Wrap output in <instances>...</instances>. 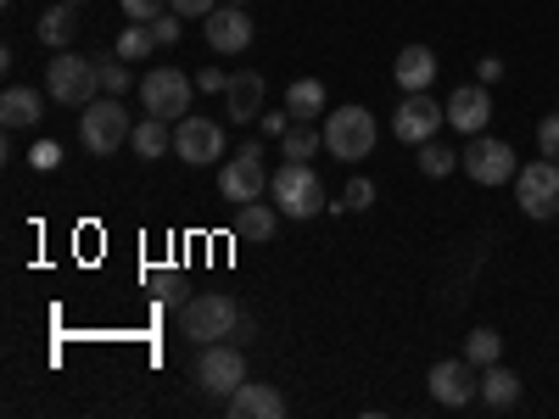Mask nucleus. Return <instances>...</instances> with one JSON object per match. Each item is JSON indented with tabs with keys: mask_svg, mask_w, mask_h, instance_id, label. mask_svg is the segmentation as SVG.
Here are the masks:
<instances>
[{
	"mask_svg": "<svg viewBox=\"0 0 559 419\" xmlns=\"http://www.w3.org/2000/svg\"><path fill=\"white\" fill-rule=\"evenodd\" d=\"M236 324H241V308H236V297H224V291H202V297H191L179 308V331L191 336L197 347L229 342V336H236Z\"/></svg>",
	"mask_w": 559,
	"mask_h": 419,
	"instance_id": "nucleus-1",
	"label": "nucleus"
},
{
	"mask_svg": "<svg viewBox=\"0 0 559 419\" xmlns=\"http://www.w3.org/2000/svg\"><path fill=\"white\" fill-rule=\"evenodd\" d=\"M376 112L369 107H331V118H324V152L342 157V163H364L369 152H376Z\"/></svg>",
	"mask_w": 559,
	"mask_h": 419,
	"instance_id": "nucleus-2",
	"label": "nucleus"
},
{
	"mask_svg": "<svg viewBox=\"0 0 559 419\" xmlns=\"http://www.w3.org/2000/svg\"><path fill=\"white\" fill-rule=\"evenodd\" d=\"M102 89V73H96V57H73V51H57V62L45 68V96L57 107H90Z\"/></svg>",
	"mask_w": 559,
	"mask_h": 419,
	"instance_id": "nucleus-3",
	"label": "nucleus"
},
{
	"mask_svg": "<svg viewBox=\"0 0 559 419\" xmlns=\"http://www.w3.org/2000/svg\"><path fill=\"white\" fill-rule=\"evenodd\" d=\"M191 375H197V392H202V397H218V403H224L229 392L247 386V352H241L236 342H207Z\"/></svg>",
	"mask_w": 559,
	"mask_h": 419,
	"instance_id": "nucleus-4",
	"label": "nucleus"
},
{
	"mask_svg": "<svg viewBox=\"0 0 559 419\" xmlns=\"http://www.w3.org/2000/svg\"><path fill=\"white\" fill-rule=\"evenodd\" d=\"M129 134H134V123H129V112H123V96L90 101V107L79 112V140H84V152H96V157L123 152Z\"/></svg>",
	"mask_w": 559,
	"mask_h": 419,
	"instance_id": "nucleus-5",
	"label": "nucleus"
},
{
	"mask_svg": "<svg viewBox=\"0 0 559 419\" xmlns=\"http://www.w3.org/2000/svg\"><path fill=\"white\" fill-rule=\"evenodd\" d=\"M269 191H274V207L286 213V218H313L324 213L331 202H324V184L308 163H286L280 173H269Z\"/></svg>",
	"mask_w": 559,
	"mask_h": 419,
	"instance_id": "nucleus-6",
	"label": "nucleus"
},
{
	"mask_svg": "<svg viewBox=\"0 0 559 419\" xmlns=\"http://www.w3.org/2000/svg\"><path fill=\"white\" fill-rule=\"evenodd\" d=\"M459 168L471 173L476 184H515V173H521V163H515V146L509 140H498V134H471V146L459 152Z\"/></svg>",
	"mask_w": 559,
	"mask_h": 419,
	"instance_id": "nucleus-7",
	"label": "nucleus"
},
{
	"mask_svg": "<svg viewBox=\"0 0 559 419\" xmlns=\"http://www.w3.org/2000/svg\"><path fill=\"white\" fill-rule=\"evenodd\" d=\"M191 79H185L179 68H152L146 79H140V107H146L152 118H168V123H179L185 118V107H191Z\"/></svg>",
	"mask_w": 559,
	"mask_h": 419,
	"instance_id": "nucleus-8",
	"label": "nucleus"
},
{
	"mask_svg": "<svg viewBox=\"0 0 559 419\" xmlns=\"http://www.w3.org/2000/svg\"><path fill=\"white\" fill-rule=\"evenodd\" d=\"M515 202L526 218H554L559 213V163L537 157L515 173Z\"/></svg>",
	"mask_w": 559,
	"mask_h": 419,
	"instance_id": "nucleus-9",
	"label": "nucleus"
},
{
	"mask_svg": "<svg viewBox=\"0 0 559 419\" xmlns=\"http://www.w3.org/2000/svg\"><path fill=\"white\" fill-rule=\"evenodd\" d=\"M442 123H448V107H437L426 89H408V96L397 101V112H392V134L403 140V146H426V140H437Z\"/></svg>",
	"mask_w": 559,
	"mask_h": 419,
	"instance_id": "nucleus-10",
	"label": "nucleus"
},
{
	"mask_svg": "<svg viewBox=\"0 0 559 419\" xmlns=\"http://www.w3.org/2000/svg\"><path fill=\"white\" fill-rule=\"evenodd\" d=\"M431 397L442 408H471L481 397V369L471 358H442L431 363Z\"/></svg>",
	"mask_w": 559,
	"mask_h": 419,
	"instance_id": "nucleus-11",
	"label": "nucleus"
},
{
	"mask_svg": "<svg viewBox=\"0 0 559 419\" xmlns=\"http://www.w3.org/2000/svg\"><path fill=\"white\" fill-rule=\"evenodd\" d=\"M269 191V168H263V157H258V146H247V152H236L224 168H218V196H229V202H258Z\"/></svg>",
	"mask_w": 559,
	"mask_h": 419,
	"instance_id": "nucleus-12",
	"label": "nucleus"
},
{
	"mask_svg": "<svg viewBox=\"0 0 559 419\" xmlns=\"http://www.w3.org/2000/svg\"><path fill=\"white\" fill-rule=\"evenodd\" d=\"M174 152H179V163L207 168V163H218V152H224V129H218L213 118H191V112H185V118L174 123Z\"/></svg>",
	"mask_w": 559,
	"mask_h": 419,
	"instance_id": "nucleus-13",
	"label": "nucleus"
},
{
	"mask_svg": "<svg viewBox=\"0 0 559 419\" xmlns=\"http://www.w3.org/2000/svg\"><path fill=\"white\" fill-rule=\"evenodd\" d=\"M202 28H207V45H213L218 57H241L247 45H252V17H247V7H236V0L213 7L202 17Z\"/></svg>",
	"mask_w": 559,
	"mask_h": 419,
	"instance_id": "nucleus-14",
	"label": "nucleus"
},
{
	"mask_svg": "<svg viewBox=\"0 0 559 419\" xmlns=\"http://www.w3.org/2000/svg\"><path fill=\"white\" fill-rule=\"evenodd\" d=\"M442 107H448V123H453L459 134H481V129H487V118H492V96H487V84H464V89H453V96H448Z\"/></svg>",
	"mask_w": 559,
	"mask_h": 419,
	"instance_id": "nucleus-15",
	"label": "nucleus"
},
{
	"mask_svg": "<svg viewBox=\"0 0 559 419\" xmlns=\"http://www.w3.org/2000/svg\"><path fill=\"white\" fill-rule=\"evenodd\" d=\"M224 408H229V419H286V397L263 381H247L241 392H229Z\"/></svg>",
	"mask_w": 559,
	"mask_h": 419,
	"instance_id": "nucleus-16",
	"label": "nucleus"
},
{
	"mask_svg": "<svg viewBox=\"0 0 559 419\" xmlns=\"http://www.w3.org/2000/svg\"><path fill=\"white\" fill-rule=\"evenodd\" d=\"M224 107H229V118H236V123H252V118H258V107H263V73H258V68L229 73Z\"/></svg>",
	"mask_w": 559,
	"mask_h": 419,
	"instance_id": "nucleus-17",
	"label": "nucleus"
},
{
	"mask_svg": "<svg viewBox=\"0 0 559 419\" xmlns=\"http://www.w3.org/2000/svg\"><path fill=\"white\" fill-rule=\"evenodd\" d=\"M392 79H397L403 96H408V89H426L437 79V51H426V45H403L397 62H392Z\"/></svg>",
	"mask_w": 559,
	"mask_h": 419,
	"instance_id": "nucleus-18",
	"label": "nucleus"
},
{
	"mask_svg": "<svg viewBox=\"0 0 559 419\" xmlns=\"http://www.w3.org/2000/svg\"><path fill=\"white\" fill-rule=\"evenodd\" d=\"M39 118H45L39 89H28V84H12L7 96H0V123H7V129H34Z\"/></svg>",
	"mask_w": 559,
	"mask_h": 419,
	"instance_id": "nucleus-19",
	"label": "nucleus"
},
{
	"mask_svg": "<svg viewBox=\"0 0 559 419\" xmlns=\"http://www.w3.org/2000/svg\"><path fill=\"white\" fill-rule=\"evenodd\" d=\"M481 403H487V408H498V414L515 408V403H521V375H515V369L487 363V369H481Z\"/></svg>",
	"mask_w": 559,
	"mask_h": 419,
	"instance_id": "nucleus-20",
	"label": "nucleus"
},
{
	"mask_svg": "<svg viewBox=\"0 0 559 419\" xmlns=\"http://www.w3.org/2000/svg\"><path fill=\"white\" fill-rule=\"evenodd\" d=\"M229 236L247 241V247H263V241L274 236V207H263V202H241L236 224H229Z\"/></svg>",
	"mask_w": 559,
	"mask_h": 419,
	"instance_id": "nucleus-21",
	"label": "nucleus"
},
{
	"mask_svg": "<svg viewBox=\"0 0 559 419\" xmlns=\"http://www.w3.org/2000/svg\"><path fill=\"white\" fill-rule=\"evenodd\" d=\"M129 152H134V157H146V163H157L163 152H174L168 118H152V112H146V123H134V134H129Z\"/></svg>",
	"mask_w": 559,
	"mask_h": 419,
	"instance_id": "nucleus-22",
	"label": "nucleus"
},
{
	"mask_svg": "<svg viewBox=\"0 0 559 419\" xmlns=\"http://www.w3.org/2000/svg\"><path fill=\"white\" fill-rule=\"evenodd\" d=\"M34 34H39V45H51V51H68V39H73V7H68V0H57V7H45Z\"/></svg>",
	"mask_w": 559,
	"mask_h": 419,
	"instance_id": "nucleus-23",
	"label": "nucleus"
},
{
	"mask_svg": "<svg viewBox=\"0 0 559 419\" xmlns=\"http://www.w3.org/2000/svg\"><path fill=\"white\" fill-rule=\"evenodd\" d=\"M286 112H292L297 123L319 118V112H324V84H319V79H297V84L286 89Z\"/></svg>",
	"mask_w": 559,
	"mask_h": 419,
	"instance_id": "nucleus-24",
	"label": "nucleus"
},
{
	"mask_svg": "<svg viewBox=\"0 0 559 419\" xmlns=\"http://www.w3.org/2000/svg\"><path fill=\"white\" fill-rule=\"evenodd\" d=\"M280 152H286V163H308L313 152H324V129L313 134L308 123H292V129H286V140H280Z\"/></svg>",
	"mask_w": 559,
	"mask_h": 419,
	"instance_id": "nucleus-25",
	"label": "nucleus"
},
{
	"mask_svg": "<svg viewBox=\"0 0 559 419\" xmlns=\"http://www.w3.org/2000/svg\"><path fill=\"white\" fill-rule=\"evenodd\" d=\"M464 358H471L476 369L498 363V358H503V336H498V331H487V324H481V331H471V336H464Z\"/></svg>",
	"mask_w": 559,
	"mask_h": 419,
	"instance_id": "nucleus-26",
	"label": "nucleus"
},
{
	"mask_svg": "<svg viewBox=\"0 0 559 419\" xmlns=\"http://www.w3.org/2000/svg\"><path fill=\"white\" fill-rule=\"evenodd\" d=\"M157 51V39H152V23H129L123 34H118V57L123 62H146Z\"/></svg>",
	"mask_w": 559,
	"mask_h": 419,
	"instance_id": "nucleus-27",
	"label": "nucleus"
},
{
	"mask_svg": "<svg viewBox=\"0 0 559 419\" xmlns=\"http://www.w3.org/2000/svg\"><path fill=\"white\" fill-rule=\"evenodd\" d=\"M96 73H102V89H107V96H129V89H134V73H129L123 57H96Z\"/></svg>",
	"mask_w": 559,
	"mask_h": 419,
	"instance_id": "nucleus-28",
	"label": "nucleus"
},
{
	"mask_svg": "<svg viewBox=\"0 0 559 419\" xmlns=\"http://www.w3.org/2000/svg\"><path fill=\"white\" fill-rule=\"evenodd\" d=\"M453 168H459V152L437 146V140H426V146H419V173H426V179H448Z\"/></svg>",
	"mask_w": 559,
	"mask_h": 419,
	"instance_id": "nucleus-29",
	"label": "nucleus"
},
{
	"mask_svg": "<svg viewBox=\"0 0 559 419\" xmlns=\"http://www.w3.org/2000/svg\"><path fill=\"white\" fill-rule=\"evenodd\" d=\"M336 213H364V207H376V179H347V191L331 202Z\"/></svg>",
	"mask_w": 559,
	"mask_h": 419,
	"instance_id": "nucleus-30",
	"label": "nucleus"
},
{
	"mask_svg": "<svg viewBox=\"0 0 559 419\" xmlns=\"http://www.w3.org/2000/svg\"><path fill=\"white\" fill-rule=\"evenodd\" d=\"M118 7H123V17H129V23H152V17L174 12L168 0H118Z\"/></svg>",
	"mask_w": 559,
	"mask_h": 419,
	"instance_id": "nucleus-31",
	"label": "nucleus"
},
{
	"mask_svg": "<svg viewBox=\"0 0 559 419\" xmlns=\"http://www.w3.org/2000/svg\"><path fill=\"white\" fill-rule=\"evenodd\" d=\"M537 152H543L548 163H559V112H548V118L537 123Z\"/></svg>",
	"mask_w": 559,
	"mask_h": 419,
	"instance_id": "nucleus-32",
	"label": "nucleus"
},
{
	"mask_svg": "<svg viewBox=\"0 0 559 419\" xmlns=\"http://www.w3.org/2000/svg\"><path fill=\"white\" fill-rule=\"evenodd\" d=\"M179 34H185V28H179V17H168V12H163V17H152V39H157V45H179Z\"/></svg>",
	"mask_w": 559,
	"mask_h": 419,
	"instance_id": "nucleus-33",
	"label": "nucleus"
},
{
	"mask_svg": "<svg viewBox=\"0 0 559 419\" xmlns=\"http://www.w3.org/2000/svg\"><path fill=\"white\" fill-rule=\"evenodd\" d=\"M28 163H34V168H57V163H62V146H57V140H39V146L28 152Z\"/></svg>",
	"mask_w": 559,
	"mask_h": 419,
	"instance_id": "nucleus-34",
	"label": "nucleus"
},
{
	"mask_svg": "<svg viewBox=\"0 0 559 419\" xmlns=\"http://www.w3.org/2000/svg\"><path fill=\"white\" fill-rule=\"evenodd\" d=\"M197 89H207V96H224L229 73H224V68H202V73H197Z\"/></svg>",
	"mask_w": 559,
	"mask_h": 419,
	"instance_id": "nucleus-35",
	"label": "nucleus"
},
{
	"mask_svg": "<svg viewBox=\"0 0 559 419\" xmlns=\"http://www.w3.org/2000/svg\"><path fill=\"white\" fill-rule=\"evenodd\" d=\"M258 123H263V134H274V140H286V129H292L297 118H292V112H263Z\"/></svg>",
	"mask_w": 559,
	"mask_h": 419,
	"instance_id": "nucleus-36",
	"label": "nucleus"
},
{
	"mask_svg": "<svg viewBox=\"0 0 559 419\" xmlns=\"http://www.w3.org/2000/svg\"><path fill=\"white\" fill-rule=\"evenodd\" d=\"M168 7H174L179 17H207V12L218 7V0H168Z\"/></svg>",
	"mask_w": 559,
	"mask_h": 419,
	"instance_id": "nucleus-37",
	"label": "nucleus"
},
{
	"mask_svg": "<svg viewBox=\"0 0 559 419\" xmlns=\"http://www.w3.org/2000/svg\"><path fill=\"white\" fill-rule=\"evenodd\" d=\"M157 297H163L168 308H185V302H191V297H185V279H163V286H157Z\"/></svg>",
	"mask_w": 559,
	"mask_h": 419,
	"instance_id": "nucleus-38",
	"label": "nucleus"
},
{
	"mask_svg": "<svg viewBox=\"0 0 559 419\" xmlns=\"http://www.w3.org/2000/svg\"><path fill=\"white\" fill-rule=\"evenodd\" d=\"M236 347H247V342H258V319L252 313H241V324H236V336H229Z\"/></svg>",
	"mask_w": 559,
	"mask_h": 419,
	"instance_id": "nucleus-39",
	"label": "nucleus"
},
{
	"mask_svg": "<svg viewBox=\"0 0 559 419\" xmlns=\"http://www.w3.org/2000/svg\"><path fill=\"white\" fill-rule=\"evenodd\" d=\"M476 68H481V84H498V79H503V62H498V57H481Z\"/></svg>",
	"mask_w": 559,
	"mask_h": 419,
	"instance_id": "nucleus-40",
	"label": "nucleus"
},
{
	"mask_svg": "<svg viewBox=\"0 0 559 419\" xmlns=\"http://www.w3.org/2000/svg\"><path fill=\"white\" fill-rule=\"evenodd\" d=\"M68 7H84V0H68Z\"/></svg>",
	"mask_w": 559,
	"mask_h": 419,
	"instance_id": "nucleus-41",
	"label": "nucleus"
},
{
	"mask_svg": "<svg viewBox=\"0 0 559 419\" xmlns=\"http://www.w3.org/2000/svg\"><path fill=\"white\" fill-rule=\"evenodd\" d=\"M236 7H247V0H236Z\"/></svg>",
	"mask_w": 559,
	"mask_h": 419,
	"instance_id": "nucleus-42",
	"label": "nucleus"
}]
</instances>
